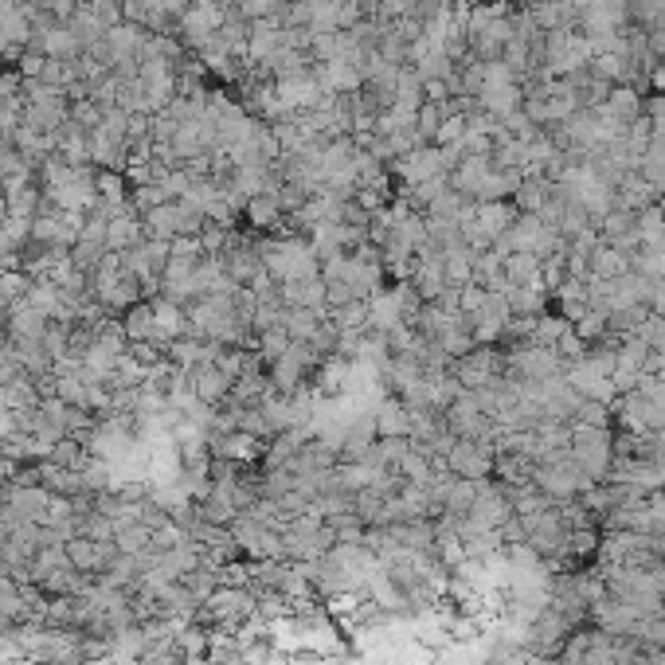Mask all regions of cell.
<instances>
[{"instance_id": "cell-16", "label": "cell", "mask_w": 665, "mask_h": 665, "mask_svg": "<svg viewBox=\"0 0 665 665\" xmlns=\"http://www.w3.org/2000/svg\"><path fill=\"white\" fill-rule=\"evenodd\" d=\"M282 298H286V306H306V310L325 313V278L313 274V278H298V282H282Z\"/></svg>"}, {"instance_id": "cell-5", "label": "cell", "mask_w": 665, "mask_h": 665, "mask_svg": "<svg viewBox=\"0 0 665 665\" xmlns=\"http://www.w3.org/2000/svg\"><path fill=\"white\" fill-rule=\"evenodd\" d=\"M493 446L478 443V439H454V446L446 450V470L454 478H466V482H486L493 474Z\"/></svg>"}, {"instance_id": "cell-22", "label": "cell", "mask_w": 665, "mask_h": 665, "mask_svg": "<svg viewBox=\"0 0 665 665\" xmlns=\"http://www.w3.org/2000/svg\"><path fill=\"white\" fill-rule=\"evenodd\" d=\"M47 67V55L44 51H32V47H24V55H20V63H16V75L24 79V83H32V79H40Z\"/></svg>"}, {"instance_id": "cell-8", "label": "cell", "mask_w": 665, "mask_h": 665, "mask_svg": "<svg viewBox=\"0 0 665 665\" xmlns=\"http://www.w3.org/2000/svg\"><path fill=\"white\" fill-rule=\"evenodd\" d=\"M411 423H415V415L399 396H384L376 403V435L380 439H411Z\"/></svg>"}, {"instance_id": "cell-7", "label": "cell", "mask_w": 665, "mask_h": 665, "mask_svg": "<svg viewBox=\"0 0 665 665\" xmlns=\"http://www.w3.org/2000/svg\"><path fill=\"white\" fill-rule=\"evenodd\" d=\"M149 306H153V321H157V337H161V349H169L177 337H188L192 329H188V306H180L173 298H149Z\"/></svg>"}, {"instance_id": "cell-11", "label": "cell", "mask_w": 665, "mask_h": 665, "mask_svg": "<svg viewBox=\"0 0 665 665\" xmlns=\"http://www.w3.org/2000/svg\"><path fill=\"white\" fill-rule=\"evenodd\" d=\"M4 317H8V341H44L47 325H51V317H44L40 310H32L24 298L4 313Z\"/></svg>"}, {"instance_id": "cell-4", "label": "cell", "mask_w": 665, "mask_h": 665, "mask_svg": "<svg viewBox=\"0 0 665 665\" xmlns=\"http://www.w3.org/2000/svg\"><path fill=\"white\" fill-rule=\"evenodd\" d=\"M223 20H227V8H223L220 0H196V4H188V12L180 16L177 40L188 47V51H200V47L208 44L223 28Z\"/></svg>"}, {"instance_id": "cell-18", "label": "cell", "mask_w": 665, "mask_h": 665, "mask_svg": "<svg viewBox=\"0 0 665 665\" xmlns=\"http://www.w3.org/2000/svg\"><path fill=\"white\" fill-rule=\"evenodd\" d=\"M325 321L333 325V329H341V333H353V329H368V302H345V306H337V310H325Z\"/></svg>"}, {"instance_id": "cell-19", "label": "cell", "mask_w": 665, "mask_h": 665, "mask_svg": "<svg viewBox=\"0 0 665 665\" xmlns=\"http://www.w3.org/2000/svg\"><path fill=\"white\" fill-rule=\"evenodd\" d=\"M290 345H294V341H290L286 325H270V329H263V333H255V353L263 356V364H270L274 356H282Z\"/></svg>"}, {"instance_id": "cell-17", "label": "cell", "mask_w": 665, "mask_h": 665, "mask_svg": "<svg viewBox=\"0 0 665 665\" xmlns=\"http://www.w3.org/2000/svg\"><path fill=\"white\" fill-rule=\"evenodd\" d=\"M282 325H286L290 341H313V333L325 325V313L306 310V306H286V313H282Z\"/></svg>"}, {"instance_id": "cell-6", "label": "cell", "mask_w": 665, "mask_h": 665, "mask_svg": "<svg viewBox=\"0 0 665 665\" xmlns=\"http://www.w3.org/2000/svg\"><path fill=\"white\" fill-rule=\"evenodd\" d=\"M231 384H235V380L223 372L216 360L188 368V388H192V396L200 399V403H208V407H220L223 399H227V392H231Z\"/></svg>"}, {"instance_id": "cell-13", "label": "cell", "mask_w": 665, "mask_h": 665, "mask_svg": "<svg viewBox=\"0 0 665 665\" xmlns=\"http://www.w3.org/2000/svg\"><path fill=\"white\" fill-rule=\"evenodd\" d=\"M243 216H247V223H251L255 231H270V235H278V231L286 227V208H282L278 192H266V196H255V200H247Z\"/></svg>"}, {"instance_id": "cell-14", "label": "cell", "mask_w": 665, "mask_h": 665, "mask_svg": "<svg viewBox=\"0 0 665 665\" xmlns=\"http://www.w3.org/2000/svg\"><path fill=\"white\" fill-rule=\"evenodd\" d=\"M32 51H44L47 59H79L83 55V44L67 32V24H55V28H47L40 36H32Z\"/></svg>"}, {"instance_id": "cell-15", "label": "cell", "mask_w": 665, "mask_h": 665, "mask_svg": "<svg viewBox=\"0 0 665 665\" xmlns=\"http://www.w3.org/2000/svg\"><path fill=\"white\" fill-rule=\"evenodd\" d=\"M145 239V223L137 212H126V216H114L110 227H106V247L114 251V255H126L130 247H137Z\"/></svg>"}, {"instance_id": "cell-1", "label": "cell", "mask_w": 665, "mask_h": 665, "mask_svg": "<svg viewBox=\"0 0 665 665\" xmlns=\"http://www.w3.org/2000/svg\"><path fill=\"white\" fill-rule=\"evenodd\" d=\"M90 298L110 313V317H122V313L133 310L137 302H145V290H141L137 274L122 263V255L110 251V255L98 263V270L90 274Z\"/></svg>"}, {"instance_id": "cell-2", "label": "cell", "mask_w": 665, "mask_h": 665, "mask_svg": "<svg viewBox=\"0 0 665 665\" xmlns=\"http://www.w3.org/2000/svg\"><path fill=\"white\" fill-rule=\"evenodd\" d=\"M259 255H263L266 274L274 282H298V278L321 274V259L313 255L310 239H302V235H270V239H259Z\"/></svg>"}, {"instance_id": "cell-10", "label": "cell", "mask_w": 665, "mask_h": 665, "mask_svg": "<svg viewBox=\"0 0 665 665\" xmlns=\"http://www.w3.org/2000/svg\"><path fill=\"white\" fill-rule=\"evenodd\" d=\"M411 274V290L423 298V302H435V298H443L446 290V270H443V259H435V255H423L419 263L407 270Z\"/></svg>"}, {"instance_id": "cell-3", "label": "cell", "mask_w": 665, "mask_h": 665, "mask_svg": "<svg viewBox=\"0 0 665 665\" xmlns=\"http://www.w3.org/2000/svg\"><path fill=\"white\" fill-rule=\"evenodd\" d=\"M333 544H337V532H333L329 521H321L317 513L290 517V521L282 525V552H286V560H294V564H313V560H321Z\"/></svg>"}, {"instance_id": "cell-20", "label": "cell", "mask_w": 665, "mask_h": 665, "mask_svg": "<svg viewBox=\"0 0 665 665\" xmlns=\"http://www.w3.org/2000/svg\"><path fill=\"white\" fill-rule=\"evenodd\" d=\"M114 517H106L102 509H87L83 517H79V536H87V540H114Z\"/></svg>"}, {"instance_id": "cell-12", "label": "cell", "mask_w": 665, "mask_h": 665, "mask_svg": "<svg viewBox=\"0 0 665 665\" xmlns=\"http://www.w3.org/2000/svg\"><path fill=\"white\" fill-rule=\"evenodd\" d=\"M122 329H126V341L130 345H153V349H161V337H157V321H153V306H149V298L145 302H137L133 310H126L122 317ZM165 353V349H161Z\"/></svg>"}, {"instance_id": "cell-21", "label": "cell", "mask_w": 665, "mask_h": 665, "mask_svg": "<svg viewBox=\"0 0 665 665\" xmlns=\"http://www.w3.org/2000/svg\"><path fill=\"white\" fill-rule=\"evenodd\" d=\"M114 544H118L122 556H137V552H145L153 544V529L149 525H126V529H118Z\"/></svg>"}, {"instance_id": "cell-9", "label": "cell", "mask_w": 665, "mask_h": 665, "mask_svg": "<svg viewBox=\"0 0 665 665\" xmlns=\"http://www.w3.org/2000/svg\"><path fill=\"white\" fill-rule=\"evenodd\" d=\"M40 399H44V388L28 376V372H16V376H8L4 384H0V407H8V411H36L40 407Z\"/></svg>"}]
</instances>
